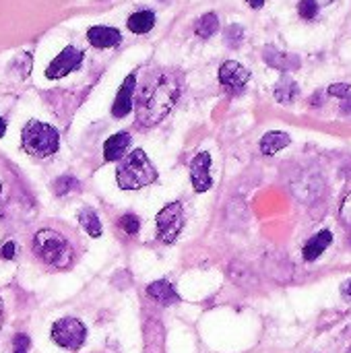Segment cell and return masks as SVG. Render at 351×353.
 Listing matches in <instances>:
<instances>
[{
    "mask_svg": "<svg viewBox=\"0 0 351 353\" xmlns=\"http://www.w3.org/2000/svg\"><path fill=\"white\" fill-rule=\"evenodd\" d=\"M223 39H225V46H230V48H240L242 46V41H244V29H242V25H230L228 29H225V33H223Z\"/></svg>",
    "mask_w": 351,
    "mask_h": 353,
    "instance_id": "obj_22",
    "label": "cell"
},
{
    "mask_svg": "<svg viewBox=\"0 0 351 353\" xmlns=\"http://www.w3.org/2000/svg\"><path fill=\"white\" fill-rule=\"evenodd\" d=\"M31 347V339L23 333L12 337V353H27Z\"/></svg>",
    "mask_w": 351,
    "mask_h": 353,
    "instance_id": "obj_25",
    "label": "cell"
},
{
    "mask_svg": "<svg viewBox=\"0 0 351 353\" xmlns=\"http://www.w3.org/2000/svg\"><path fill=\"white\" fill-rule=\"evenodd\" d=\"M319 10H321V2H319V0H300V2H298V14H300L304 21L317 19Z\"/></svg>",
    "mask_w": 351,
    "mask_h": 353,
    "instance_id": "obj_24",
    "label": "cell"
},
{
    "mask_svg": "<svg viewBox=\"0 0 351 353\" xmlns=\"http://www.w3.org/2000/svg\"><path fill=\"white\" fill-rule=\"evenodd\" d=\"M219 29V17L215 12H207L203 14L197 23H194V33L201 37V39H209L217 33Z\"/></svg>",
    "mask_w": 351,
    "mask_h": 353,
    "instance_id": "obj_20",
    "label": "cell"
},
{
    "mask_svg": "<svg viewBox=\"0 0 351 353\" xmlns=\"http://www.w3.org/2000/svg\"><path fill=\"white\" fill-rule=\"evenodd\" d=\"M83 58H85V52L74 48V46H66L46 68V77L56 81V79H62L70 72H74L81 64H83Z\"/></svg>",
    "mask_w": 351,
    "mask_h": 353,
    "instance_id": "obj_7",
    "label": "cell"
},
{
    "mask_svg": "<svg viewBox=\"0 0 351 353\" xmlns=\"http://www.w3.org/2000/svg\"><path fill=\"white\" fill-rule=\"evenodd\" d=\"M339 213H341V219H343V223L348 225L351 230V192L345 196V201L341 203V209H339Z\"/></svg>",
    "mask_w": 351,
    "mask_h": 353,
    "instance_id": "obj_27",
    "label": "cell"
},
{
    "mask_svg": "<svg viewBox=\"0 0 351 353\" xmlns=\"http://www.w3.org/2000/svg\"><path fill=\"white\" fill-rule=\"evenodd\" d=\"M21 147L33 157H50L60 147V134L52 124L29 120L21 132Z\"/></svg>",
    "mask_w": 351,
    "mask_h": 353,
    "instance_id": "obj_4",
    "label": "cell"
},
{
    "mask_svg": "<svg viewBox=\"0 0 351 353\" xmlns=\"http://www.w3.org/2000/svg\"><path fill=\"white\" fill-rule=\"evenodd\" d=\"M147 296H149L153 302L161 304V306H172V304H178V302H180L178 292H176L174 285H172L170 281H166V279H157V281H153L151 285H147Z\"/></svg>",
    "mask_w": 351,
    "mask_h": 353,
    "instance_id": "obj_14",
    "label": "cell"
},
{
    "mask_svg": "<svg viewBox=\"0 0 351 353\" xmlns=\"http://www.w3.org/2000/svg\"><path fill=\"white\" fill-rule=\"evenodd\" d=\"M118 225H120V230H122L124 234H128V236H137V234L141 232V219H139L134 213L122 215L120 221H118Z\"/></svg>",
    "mask_w": 351,
    "mask_h": 353,
    "instance_id": "obj_23",
    "label": "cell"
},
{
    "mask_svg": "<svg viewBox=\"0 0 351 353\" xmlns=\"http://www.w3.org/2000/svg\"><path fill=\"white\" fill-rule=\"evenodd\" d=\"M341 112H343V114H348V116L351 114V95H348V97H343V99H341Z\"/></svg>",
    "mask_w": 351,
    "mask_h": 353,
    "instance_id": "obj_30",
    "label": "cell"
},
{
    "mask_svg": "<svg viewBox=\"0 0 351 353\" xmlns=\"http://www.w3.org/2000/svg\"><path fill=\"white\" fill-rule=\"evenodd\" d=\"M2 323H4V304H2V298H0V329H2Z\"/></svg>",
    "mask_w": 351,
    "mask_h": 353,
    "instance_id": "obj_33",
    "label": "cell"
},
{
    "mask_svg": "<svg viewBox=\"0 0 351 353\" xmlns=\"http://www.w3.org/2000/svg\"><path fill=\"white\" fill-rule=\"evenodd\" d=\"M180 91V79L176 72H157L153 79H149L137 99L139 126H157L174 110Z\"/></svg>",
    "mask_w": 351,
    "mask_h": 353,
    "instance_id": "obj_1",
    "label": "cell"
},
{
    "mask_svg": "<svg viewBox=\"0 0 351 353\" xmlns=\"http://www.w3.org/2000/svg\"><path fill=\"white\" fill-rule=\"evenodd\" d=\"M52 188H54V194H56V196H66L68 192L79 190L81 184H79V180H77L74 176H60V178L52 184Z\"/></svg>",
    "mask_w": 351,
    "mask_h": 353,
    "instance_id": "obj_21",
    "label": "cell"
},
{
    "mask_svg": "<svg viewBox=\"0 0 351 353\" xmlns=\"http://www.w3.org/2000/svg\"><path fill=\"white\" fill-rule=\"evenodd\" d=\"M52 339L56 345L70 350V352H77L83 347V343L87 339V329L79 319L66 316V319H60L52 325Z\"/></svg>",
    "mask_w": 351,
    "mask_h": 353,
    "instance_id": "obj_6",
    "label": "cell"
},
{
    "mask_svg": "<svg viewBox=\"0 0 351 353\" xmlns=\"http://www.w3.org/2000/svg\"><path fill=\"white\" fill-rule=\"evenodd\" d=\"M263 58H265V62H267L271 68H277V70H281L283 74L290 72V70H298L300 64H302L300 58H298L296 54H285V52H281V50H277V48H273V46H267V48H265Z\"/></svg>",
    "mask_w": 351,
    "mask_h": 353,
    "instance_id": "obj_12",
    "label": "cell"
},
{
    "mask_svg": "<svg viewBox=\"0 0 351 353\" xmlns=\"http://www.w3.org/2000/svg\"><path fill=\"white\" fill-rule=\"evenodd\" d=\"M79 223L81 228L91 236V238H99L103 234V225H101V219L99 215L91 209V207H85L79 211Z\"/></svg>",
    "mask_w": 351,
    "mask_h": 353,
    "instance_id": "obj_19",
    "label": "cell"
},
{
    "mask_svg": "<svg viewBox=\"0 0 351 353\" xmlns=\"http://www.w3.org/2000/svg\"><path fill=\"white\" fill-rule=\"evenodd\" d=\"M248 4H250L252 8H261V6L265 4V0H248Z\"/></svg>",
    "mask_w": 351,
    "mask_h": 353,
    "instance_id": "obj_31",
    "label": "cell"
},
{
    "mask_svg": "<svg viewBox=\"0 0 351 353\" xmlns=\"http://www.w3.org/2000/svg\"><path fill=\"white\" fill-rule=\"evenodd\" d=\"M290 143H292V137L288 132H283V130H271V132H267L261 139V145L259 147H261V151L265 155H275L281 149H285Z\"/></svg>",
    "mask_w": 351,
    "mask_h": 353,
    "instance_id": "obj_16",
    "label": "cell"
},
{
    "mask_svg": "<svg viewBox=\"0 0 351 353\" xmlns=\"http://www.w3.org/2000/svg\"><path fill=\"white\" fill-rule=\"evenodd\" d=\"M126 27L137 35H145L155 27V12L153 10H137L128 17Z\"/></svg>",
    "mask_w": 351,
    "mask_h": 353,
    "instance_id": "obj_18",
    "label": "cell"
},
{
    "mask_svg": "<svg viewBox=\"0 0 351 353\" xmlns=\"http://www.w3.org/2000/svg\"><path fill=\"white\" fill-rule=\"evenodd\" d=\"M14 252H17V244H14V242H6V244L0 248V259L12 261V259H14Z\"/></svg>",
    "mask_w": 351,
    "mask_h": 353,
    "instance_id": "obj_28",
    "label": "cell"
},
{
    "mask_svg": "<svg viewBox=\"0 0 351 353\" xmlns=\"http://www.w3.org/2000/svg\"><path fill=\"white\" fill-rule=\"evenodd\" d=\"M157 238L163 244H174L178 240V236L182 234L184 225H186V217H184V207L180 201H174L170 205H166L159 213H157Z\"/></svg>",
    "mask_w": 351,
    "mask_h": 353,
    "instance_id": "obj_5",
    "label": "cell"
},
{
    "mask_svg": "<svg viewBox=\"0 0 351 353\" xmlns=\"http://www.w3.org/2000/svg\"><path fill=\"white\" fill-rule=\"evenodd\" d=\"M0 192H2V186H0Z\"/></svg>",
    "mask_w": 351,
    "mask_h": 353,
    "instance_id": "obj_35",
    "label": "cell"
},
{
    "mask_svg": "<svg viewBox=\"0 0 351 353\" xmlns=\"http://www.w3.org/2000/svg\"><path fill=\"white\" fill-rule=\"evenodd\" d=\"M6 134V120L4 118H0V139Z\"/></svg>",
    "mask_w": 351,
    "mask_h": 353,
    "instance_id": "obj_32",
    "label": "cell"
},
{
    "mask_svg": "<svg viewBox=\"0 0 351 353\" xmlns=\"http://www.w3.org/2000/svg\"><path fill=\"white\" fill-rule=\"evenodd\" d=\"M116 182L122 190H139L157 182V170L143 149H132L116 170Z\"/></svg>",
    "mask_w": 351,
    "mask_h": 353,
    "instance_id": "obj_3",
    "label": "cell"
},
{
    "mask_svg": "<svg viewBox=\"0 0 351 353\" xmlns=\"http://www.w3.org/2000/svg\"><path fill=\"white\" fill-rule=\"evenodd\" d=\"M130 143H132V137L126 130L112 134L103 143V159L106 161H118V159H122L126 155V149L130 147Z\"/></svg>",
    "mask_w": 351,
    "mask_h": 353,
    "instance_id": "obj_13",
    "label": "cell"
},
{
    "mask_svg": "<svg viewBox=\"0 0 351 353\" xmlns=\"http://www.w3.org/2000/svg\"><path fill=\"white\" fill-rule=\"evenodd\" d=\"M341 296H343L348 302H351V279H348V281L341 285Z\"/></svg>",
    "mask_w": 351,
    "mask_h": 353,
    "instance_id": "obj_29",
    "label": "cell"
},
{
    "mask_svg": "<svg viewBox=\"0 0 351 353\" xmlns=\"http://www.w3.org/2000/svg\"><path fill=\"white\" fill-rule=\"evenodd\" d=\"M348 353H351V347H350V350H348Z\"/></svg>",
    "mask_w": 351,
    "mask_h": 353,
    "instance_id": "obj_34",
    "label": "cell"
},
{
    "mask_svg": "<svg viewBox=\"0 0 351 353\" xmlns=\"http://www.w3.org/2000/svg\"><path fill=\"white\" fill-rule=\"evenodd\" d=\"M211 155L207 151H201L194 155L190 161V182L197 192H207L213 186V176H211Z\"/></svg>",
    "mask_w": 351,
    "mask_h": 353,
    "instance_id": "obj_9",
    "label": "cell"
},
{
    "mask_svg": "<svg viewBox=\"0 0 351 353\" xmlns=\"http://www.w3.org/2000/svg\"><path fill=\"white\" fill-rule=\"evenodd\" d=\"M273 93H275V99H277L279 103L288 105V103H294V101L298 99V95H300V87H298V83H296L292 77L283 74V77L277 81V85H275Z\"/></svg>",
    "mask_w": 351,
    "mask_h": 353,
    "instance_id": "obj_17",
    "label": "cell"
},
{
    "mask_svg": "<svg viewBox=\"0 0 351 353\" xmlns=\"http://www.w3.org/2000/svg\"><path fill=\"white\" fill-rule=\"evenodd\" d=\"M33 254L52 269H68L74 263V246L62 232L54 228H41L31 240Z\"/></svg>",
    "mask_w": 351,
    "mask_h": 353,
    "instance_id": "obj_2",
    "label": "cell"
},
{
    "mask_svg": "<svg viewBox=\"0 0 351 353\" xmlns=\"http://www.w3.org/2000/svg\"><path fill=\"white\" fill-rule=\"evenodd\" d=\"M134 87H137V74L130 72L122 81V85H120V89L116 93V99H114V105H112V116L114 118H124V116H128L132 112V105H134V101H132Z\"/></svg>",
    "mask_w": 351,
    "mask_h": 353,
    "instance_id": "obj_10",
    "label": "cell"
},
{
    "mask_svg": "<svg viewBox=\"0 0 351 353\" xmlns=\"http://www.w3.org/2000/svg\"><path fill=\"white\" fill-rule=\"evenodd\" d=\"M333 244V234L329 230H321L317 236H312L306 244H304V250H302V256L306 263H314L329 246Z\"/></svg>",
    "mask_w": 351,
    "mask_h": 353,
    "instance_id": "obj_15",
    "label": "cell"
},
{
    "mask_svg": "<svg viewBox=\"0 0 351 353\" xmlns=\"http://www.w3.org/2000/svg\"><path fill=\"white\" fill-rule=\"evenodd\" d=\"M329 95H335V97H348L351 95V87L348 83H335V85H331L329 87Z\"/></svg>",
    "mask_w": 351,
    "mask_h": 353,
    "instance_id": "obj_26",
    "label": "cell"
},
{
    "mask_svg": "<svg viewBox=\"0 0 351 353\" xmlns=\"http://www.w3.org/2000/svg\"><path fill=\"white\" fill-rule=\"evenodd\" d=\"M87 39L93 48L106 50V48H116L122 41V35L116 27H108V25H95L89 27L87 31Z\"/></svg>",
    "mask_w": 351,
    "mask_h": 353,
    "instance_id": "obj_11",
    "label": "cell"
},
{
    "mask_svg": "<svg viewBox=\"0 0 351 353\" xmlns=\"http://www.w3.org/2000/svg\"><path fill=\"white\" fill-rule=\"evenodd\" d=\"M248 81H250V70L244 64H240L236 60H225L219 66V83L223 85L225 91H230L234 95L242 93L244 87L248 85Z\"/></svg>",
    "mask_w": 351,
    "mask_h": 353,
    "instance_id": "obj_8",
    "label": "cell"
}]
</instances>
